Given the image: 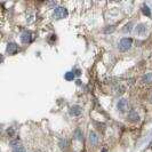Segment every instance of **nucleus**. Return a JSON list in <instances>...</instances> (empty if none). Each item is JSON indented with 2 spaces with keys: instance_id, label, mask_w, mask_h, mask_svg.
<instances>
[{
  "instance_id": "nucleus-1",
  "label": "nucleus",
  "mask_w": 152,
  "mask_h": 152,
  "mask_svg": "<svg viewBox=\"0 0 152 152\" xmlns=\"http://www.w3.org/2000/svg\"><path fill=\"white\" fill-rule=\"evenodd\" d=\"M133 44V39L132 38H124V39L120 40L119 42V49L121 52H127L129 48L132 47Z\"/></svg>"
},
{
  "instance_id": "nucleus-2",
  "label": "nucleus",
  "mask_w": 152,
  "mask_h": 152,
  "mask_svg": "<svg viewBox=\"0 0 152 152\" xmlns=\"http://www.w3.org/2000/svg\"><path fill=\"white\" fill-rule=\"evenodd\" d=\"M54 16H55L57 20H62L68 17V10L64 7H56L54 10Z\"/></svg>"
},
{
  "instance_id": "nucleus-3",
  "label": "nucleus",
  "mask_w": 152,
  "mask_h": 152,
  "mask_svg": "<svg viewBox=\"0 0 152 152\" xmlns=\"http://www.w3.org/2000/svg\"><path fill=\"white\" fill-rule=\"evenodd\" d=\"M18 52V46L15 42H8L7 45V53L9 55H15Z\"/></svg>"
},
{
  "instance_id": "nucleus-4",
  "label": "nucleus",
  "mask_w": 152,
  "mask_h": 152,
  "mask_svg": "<svg viewBox=\"0 0 152 152\" xmlns=\"http://www.w3.org/2000/svg\"><path fill=\"white\" fill-rule=\"evenodd\" d=\"M128 106H129V104H128V101L125 100V98H121V100L118 102V109H119L121 112H125L128 110Z\"/></svg>"
},
{
  "instance_id": "nucleus-5",
  "label": "nucleus",
  "mask_w": 152,
  "mask_h": 152,
  "mask_svg": "<svg viewBox=\"0 0 152 152\" xmlns=\"http://www.w3.org/2000/svg\"><path fill=\"white\" fill-rule=\"evenodd\" d=\"M32 40V34L31 32H24V33H22V36H21V41L23 42V44H29V42H31Z\"/></svg>"
},
{
  "instance_id": "nucleus-6",
  "label": "nucleus",
  "mask_w": 152,
  "mask_h": 152,
  "mask_svg": "<svg viewBox=\"0 0 152 152\" xmlns=\"http://www.w3.org/2000/svg\"><path fill=\"white\" fill-rule=\"evenodd\" d=\"M69 113L71 114V116L73 117H78L81 114V108L80 106H78V105H73V106H71L70 108V111H69Z\"/></svg>"
},
{
  "instance_id": "nucleus-7",
  "label": "nucleus",
  "mask_w": 152,
  "mask_h": 152,
  "mask_svg": "<svg viewBox=\"0 0 152 152\" xmlns=\"http://www.w3.org/2000/svg\"><path fill=\"white\" fill-rule=\"evenodd\" d=\"M148 31V26L145 24H138L136 26V33L138 36H142V34H145V32Z\"/></svg>"
},
{
  "instance_id": "nucleus-8",
  "label": "nucleus",
  "mask_w": 152,
  "mask_h": 152,
  "mask_svg": "<svg viewBox=\"0 0 152 152\" xmlns=\"http://www.w3.org/2000/svg\"><path fill=\"white\" fill-rule=\"evenodd\" d=\"M128 119L130 120V121H133V122H136V121L140 120V117L136 113V111H130L128 113Z\"/></svg>"
},
{
  "instance_id": "nucleus-9",
  "label": "nucleus",
  "mask_w": 152,
  "mask_h": 152,
  "mask_svg": "<svg viewBox=\"0 0 152 152\" xmlns=\"http://www.w3.org/2000/svg\"><path fill=\"white\" fill-rule=\"evenodd\" d=\"M89 141H90L92 144H97V142H98V136H97V134H96L95 132L89 133Z\"/></svg>"
},
{
  "instance_id": "nucleus-10",
  "label": "nucleus",
  "mask_w": 152,
  "mask_h": 152,
  "mask_svg": "<svg viewBox=\"0 0 152 152\" xmlns=\"http://www.w3.org/2000/svg\"><path fill=\"white\" fill-rule=\"evenodd\" d=\"M142 81H143V82H146V84H151L152 82V73H146L145 76H143Z\"/></svg>"
},
{
  "instance_id": "nucleus-11",
  "label": "nucleus",
  "mask_w": 152,
  "mask_h": 152,
  "mask_svg": "<svg viewBox=\"0 0 152 152\" xmlns=\"http://www.w3.org/2000/svg\"><path fill=\"white\" fill-rule=\"evenodd\" d=\"M20 143H21V140L18 138V137H15L14 140H12L10 142H9V145L13 146V148H16V146H18V144Z\"/></svg>"
},
{
  "instance_id": "nucleus-12",
  "label": "nucleus",
  "mask_w": 152,
  "mask_h": 152,
  "mask_svg": "<svg viewBox=\"0 0 152 152\" xmlns=\"http://www.w3.org/2000/svg\"><path fill=\"white\" fill-rule=\"evenodd\" d=\"M132 28H133V23H132V22H129V23L126 24V25L124 26L122 32H124V33H126V32H130V31H132Z\"/></svg>"
},
{
  "instance_id": "nucleus-13",
  "label": "nucleus",
  "mask_w": 152,
  "mask_h": 152,
  "mask_svg": "<svg viewBox=\"0 0 152 152\" xmlns=\"http://www.w3.org/2000/svg\"><path fill=\"white\" fill-rule=\"evenodd\" d=\"M60 148L61 149H66V146L69 145V142H68V140L66 138H63V140H61L60 141Z\"/></svg>"
},
{
  "instance_id": "nucleus-14",
  "label": "nucleus",
  "mask_w": 152,
  "mask_h": 152,
  "mask_svg": "<svg viewBox=\"0 0 152 152\" xmlns=\"http://www.w3.org/2000/svg\"><path fill=\"white\" fill-rule=\"evenodd\" d=\"M73 79H74V73H73V72H66V73H65V80L72 81Z\"/></svg>"
},
{
  "instance_id": "nucleus-15",
  "label": "nucleus",
  "mask_w": 152,
  "mask_h": 152,
  "mask_svg": "<svg viewBox=\"0 0 152 152\" xmlns=\"http://www.w3.org/2000/svg\"><path fill=\"white\" fill-rule=\"evenodd\" d=\"M142 12H143L144 15H146L148 17L151 16V12H150V9H149L148 6H143V7H142Z\"/></svg>"
},
{
  "instance_id": "nucleus-16",
  "label": "nucleus",
  "mask_w": 152,
  "mask_h": 152,
  "mask_svg": "<svg viewBox=\"0 0 152 152\" xmlns=\"http://www.w3.org/2000/svg\"><path fill=\"white\" fill-rule=\"evenodd\" d=\"M116 30V28L113 26V25H110V26H106V28L103 30V32L104 33H112V32Z\"/></svg>"
},
{
  "instance_id": "nucleus-17",
  "label": "nucleus",
  "mask_w": 152,
  "mask_h": 152,
  "mask_svg": "<svg viewBox=\"0 0 152 152\" xmlns=\"http://www.w3.org/2000/svg\"><path fill=\"white\" fill-rule=\"evenodd\" d=\"M13 152H25V149H24L23 146L18 145V146H16V148L13 149Z\"/></svg>"
},
{
  "instance_id": "nucleus-18",
  "label": "nucleus",
  "mask_w": 152,
  "mask_h": 152,
  "mask_svg": "<svg viewBox=\"0 0 152 152\" xmlns=\"http://www.w3.org/2000/svg\"><path fill=\"white\" fill-rule=\"evenodd\" d=\"M76 136H77V138H78L79 141L82 140V133L80 132V129H77L76 130Z\"/></svg>"
},
{
  "instance_id": "nucleus-19",
  "label": "nucleus",
  "mask_w": 152,
  "mask_h": 152,
  "mask_svg": "<svg viewBox=\"0 0 152 152\" xmlns=\"http://www.w3.org/2000/svg\"><path fill=\"white\" fill-rule=\"evenodd\" d=\"M7 134H8V136H14V129H13V128H8Z\"/></svg>"
},
{
  "instance_id": "nucleus-20",
  "label": "nucleus",
  "mask_w": 152,
  "mask_h": 152,
  "mask_svg": "<svg viewBox=\"0 0 152 152\" xmlns=\"http://www.w3.org/2000/svg\"><path fill=\"white\" fill-rule=\"evenodd\" d=\"M74 72H76V73H74L76 76H80V74H81V70H79V69H77Z\"/></svg>"
},
{
  "instance_id": "nucleus-21",
  "label": "nucleus",
  "mask_w": 152,
  "mask_h": 152,
  "mask_svg": "<svg viewBox=\"0 0 152 152\" xmlns=\"http://www.w3.org/2000/svg\"><path fill=\"white\" fill-rule=\"evenodd\" d=\"M77 85H81V81H80V80H77Z\"/></svg>"
},
{
  "instance_id": "nucleus-22",
  "label": "nucleus",
  "mask_w": 152,
  "mask_h": 152,
  "mask_svg": "<svg viewBox=\"0 0 152 152\" xmlns=\"http://www.w3.org/2000/svg\"><path fill=\"white\" fill-rule=\"evenodd\" d=\"M102 152H108V150H106V149H103V150H102Z\"/></svg>"
}]
</instances>
